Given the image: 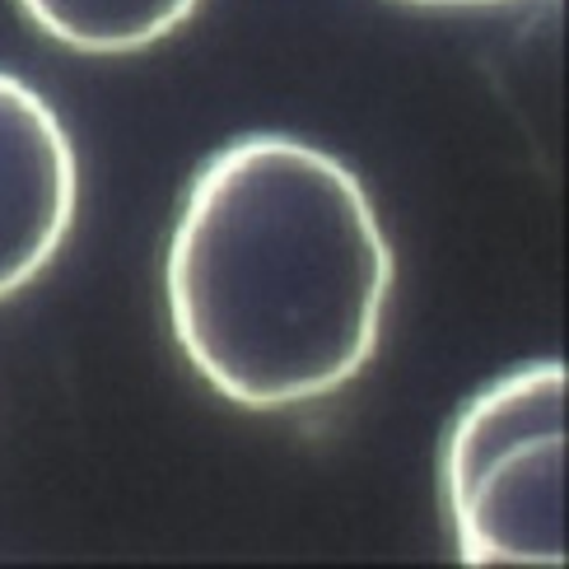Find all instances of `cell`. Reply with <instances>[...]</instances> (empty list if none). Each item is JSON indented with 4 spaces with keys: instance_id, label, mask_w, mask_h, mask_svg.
I'll return each mask as SVG.
<instances>
[{
    "instance_id": "obj_4",
    "label": "cell",
    "mask_w": 569,
    "mask_h": 569,
    "mask_svg": "<svg viewBox=\"0 0 569 569\" xmlns=\"http://www.w3.org/2000/svg\"><path fill=\"white\" fill-rule=\"evenodd\" d=\"M547 435H565V365L556 360L513 369L467 401L443 443V500L467 490L495 458Z\"/></svg>"
},
{
    "instance_id": "obj_6",
    "label": "cell",
    "mask_w": 569,
    "mask_h": 569,
    "mask_svg": "<svg viewBox=\"0 0 569 569\" xmlns=\"http://www.w3.org/2000/svg\"><path fill=\"white\" fill-rule=\"evenodd\" d=\"M411 6H500V0H411Z\"/></svg>"
},
{
    "instance_id": "obj_5",
    "label": "cell",
    "mask_w": 569,
    "mask_h": 569,
    "mask_svg": "<svg viewBox=\"0 0 569 569\" xmlns=\"http://www.w3.org/2000/svg\"><path fill=\"white\" fill-rule=\"evenodd\" d=\"M201 0H19L52 42L84 57L146 52L197 14Z\"/></svg>"
},
{
    "instance_id": "obj_3",
    "label": "cell",
    "mask_w": 569,
    "mask_h": 569,
    "mask_svg": "<svg viewBox=\"0 0 569 569\" xmlns=\"http://www.w3.org/2000/svg\"><path fill=\"white\" fill-rule=\"evenodd\" d=\"M443 505L467 565H565V435L518 443Z\"/></svg>"
},
{
    "instance_id": "obj_1",
    "label": "cell",
    "mask_w": 569,
    "mask_h": 569,
    "mask_svg": "<svg viewBox=\"0 0 569 569\" xmlns=\"http://www.w3.org/2000/svg\"><path fill=\"white\" fill-rule=\"evenodd\" d=\"M163 295L210 388L248 411H290L341 392L373 360L392 248L337 154L295 136H243L187 192Z\"/></svg>"
},
{
    "instance_id": "obj_2",
    "label": "cell",
    "mask_w": 569,
    "mask_h": 569,
    "mask_svg": "<svg viewBox=\"0 0 569 569\" xmlns=\"http://www.w3.org/2000/svg\"><path fill=\"white\" fill-rule=\"evenodd\" d=\"M80 210V159L57 108L0 70V299L33 284Z\"/></svg>"
}]
</instances>
